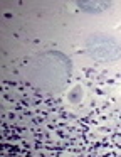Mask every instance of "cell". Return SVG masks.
<instances>
[{
	"label": "cell",
	"instance_id": "2",
	"mask_svg": "<svg viewBox=\"0 0 121 157\" xmlns=\"http://www.w3.org/2000/svg\"><path fill=\"white\" fill-rule=\"evenodd\" d=\"M77 7L86 14H99L106 9L111 7V2H103V0H82L77 2Z\"/></svg>",
	"mask_w": 121,
	"mask_h": 157
},
{
	"label": "cell",
	"instance_id": "1",
	"mask_svg": "<svg viewBox=\"0 0 121 157\" xmlns=\"http://www.w3.org/2000/svg\"><path fill=\"white\" fill-rule=\"evenodd\" d=\"M86 49L89 56L96 61H116L121 58V46L113 37L104 34H94L86 41Z\"/></svg>",
	"mask_w": 121,
	"mask_h": 157
}]
</instances>
